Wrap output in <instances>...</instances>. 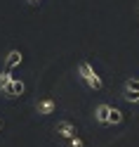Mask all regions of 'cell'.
Returning a JSON list of instances; mask_svg holds the SVG:
<instances>
[{"label": "cell", "instance_id": "cell-1", "mask_svg": "<svg viewBox=\"0 0 139 147\" xmlns=\"http://www.w3.org/2000/svg\"><path fill=\"white\" fill-rule=\"evenodd\" d=\"M76 74H78V78H80L90 90H101V88H104V81H101V76L97 74V69L92 67V62H87V59L78 62Z\"/></svg>", "mask_w": 139, "mask_h": 147}, {"label": "cell", "instance_id": "cell-2", "mask_svg": "<svg viewBox=\"0 0 139 147\" xmlns=\"http://www.w3.org/2000/svg\"><path fill=\"white\" fill-rule=\"evenodd\" d=\"M94 119H97V123L101 126H118V123H123V112L120 109H116L113 105H108V102H99L94 107Z\"/></svg>", "mask_w": 139, "mask_h": 147}, {"label": "cell", "instance_id": "cell-3", "mask_svg": "<svg viewBox=\"0 0 139 147\" xmlns=\"http://www.w3.org/2000/svg\"><path fill=\"white\" fill-rule=\"evenodd\" d=\"M123 100L130 105H139V78L130 76L123 83Z\"/></svg>", "mask_w": 139, "mask_h": 147}, {"label": "cell", "instance_id": "cell-4", "mask_svg": "<svg viewBox=\"0 0 139 147\" xmlns=\"http://www.w3.org/2000/svg\"><path fill=\"white\" fill-rule=\"evenodd\" d=\"M35 112H38L40 116H50L57 112V100L54 97H40L38 102H35Z\"/></svg>", "mask_w": 139, "mask_h": 147}, {"label": "cell", "instance_id": "cell-5", "mask_svg": "<svg viewBox=\"0 0 139 147\" xmlns=\"http://www.w3.org/2000/svg\"><path fill=\"white\" fill-rule=\"evenodd\" d=\"M54 131L59 133V138H64V140H71V138H76L78 131H76V126H73V121H69V119H61V121L54 126Z\"/></svg>", "mask_w": 139, "mask_h": 147}, {"label": "cell", "instance_id": "cell-6", "mask_svg": "<svg viewBox=\"0 0 139 147\" xmlns=\"http://www.w3.org/2000/svg\"><path fill=\"white\" fill-rule=\"evenodd\" d=\"M21 62H24V55H21V50H17V48H12L10 52L5 55V69H17V67H21Z\"/></svg>", "mask_w": 139, "mask_h": 147}, {"label": "cell", "instance_id": "cell-7", "mask_svg": "<svg viewBox=\"0 0 139 147\" xmlns=\"http://www.w3.org/2000/svg\"><path fill=\"white\" fill-rule=\"evenodd\" d=\"M24 90H26V86L21 83V81H17V78H14L12 83H10V86H7V88L3 90V95H5L7 100H14V97H19V95L24 93Z\"/></svg>", "mask_w": 139, "mask_h": 147}, {"label": "cell", "instance_id": "cell-8", "mask_svg": "<svg viewBox=\"0 0 139 147\" xmlns=\"http://www.w3.org/2000/svg\"><path fill=\"white\" fill-rule=\"evenodd\" d=\"M12 81H14V76H12V74H10V69H5V71H0V93H3V90H5L7 86H10Z\"/></svg>", "mask_w": 139, "mask_h": 147}, {"label": "cell", "instance_id": "cell-9", "mask_svg": "<svg viewBox=\"0 0 139 147\" xmlns=\"http://www.w3.org/2000/svg\"><path fill=\"white\" fill-rule=\"evenodd\" d=\"M69 147H85V142H82V138H71V140H69Z\"/></svg>", "mask_w": 139, "mask_h": 147}, {"label": "cell", "instance_id": "cell-10", "mask_svg": "<svg viewBox=\"0 0 139 147\" xmlns=\"http://www.w3.org/2000/svg\"><path fill=\"white\" fill-rule=\"evenodd\" d=\"M26 3H29V5H38L40 0H26Z\"/></svg>", "mask_w": 139, "mask_h": 147}, {"label": "cell", "instance_id": "cell-11", "mask_svg": "<svg viewBox=\"0 0 139 147\" xmlns=\"http://www.w3.org/2000/svg\"><path fill=\"white\" fill-rule=\"evenodd\" d=\"M0 128H3V121H0Z\"/></svg>", "mask_w": 139, "mask_h": 147}]
</instances>
